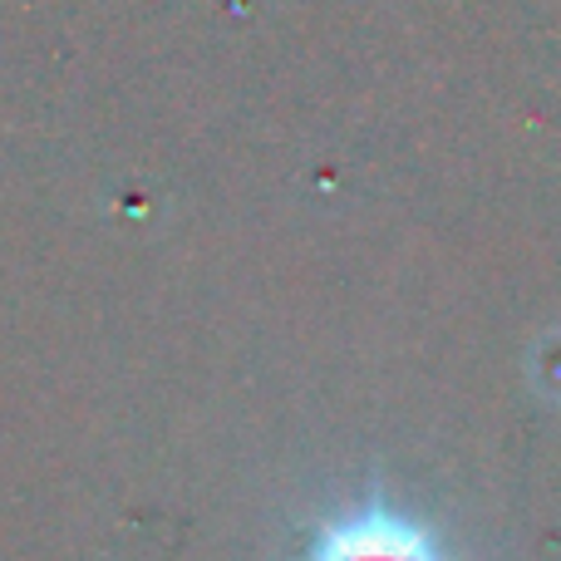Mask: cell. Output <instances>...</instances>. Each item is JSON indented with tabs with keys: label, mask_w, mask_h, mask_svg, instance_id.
Instances as JSON below:
<instances>
[{
	"label": "cell",
	"mask_w": 561,
	"mask_h": 561,
	"mask_svg": "<svg viewBox=\"0 0 561 561\" xmlns=\"http://www.w3.org/2000/svg\"><path fill=\"white\" fill-rule=\"evenodd\" d=\"M300 561H454V557L414 517L394 513L385 503H369L320 523V533L310 537V552Z\"/></svg>",
	"instance_id": "1"
}]
</instances>
